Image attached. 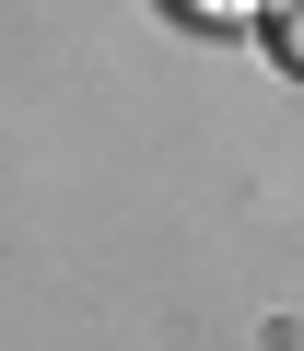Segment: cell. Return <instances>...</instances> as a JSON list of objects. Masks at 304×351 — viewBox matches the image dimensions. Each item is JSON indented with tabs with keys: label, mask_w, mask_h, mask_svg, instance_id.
I'll return each mask as SVG.
<instances>
[{
	"label": "cell",
	"mask_w": 304,
	"mask_h": 351,
	"mask_svg": "<svg viewBox=\"0 0 304 351\" xmlns=\"http://www.w3.org/2000/svg\"><path fill=\"white\" fill-rule=\"evenodd\" d=\"M257 36H269V59L304 82V0H269V12H257Z\"/></svg>",
	"instance_id": "6da1fadb"
},
{
	"label": "cell",
	"mask_w": 304,
	"mask_h": 351,
	"mask_svg": "<svg viewBox=\"0 0 304 351\" xmlns=\"http://www.w3.org/2000/svg\"><path fill=\"white\" fill-rule=\"evenodd\" d=\"M164 12H176V24H257L269 0H164Z\"/></svg>",
	"instance_id": "7a4b0ae2"
}]
</instances>
